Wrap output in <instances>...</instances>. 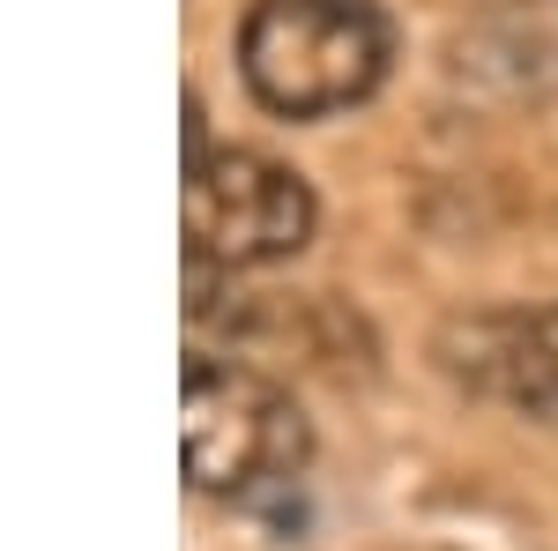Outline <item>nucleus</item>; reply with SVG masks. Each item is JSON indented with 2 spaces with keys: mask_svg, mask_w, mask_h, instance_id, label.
Listing matches in <instances>:
<instances>
[{
  "mask_svg": "<svg viewBox=\"0 0 558 551\" xmlns=\"http://www.w3.org/2000/svg\"><path fill=\"white\" fill-rule=\"evenodd\" d=\"M447 366L507 403L521 418L558 424V306H536V313H484L470 328L447 336Z\"/></svg>",
  "mask_w": 558,
  "mask_h": 551,
  "instance_id": "4",
  "label": "nucleus"
},
{
  "mask_svg": "<svg viewBox=\"0 0 558 551\" xmlns=\"http://www.w3.org/2000/svg\"><path fill=\"white\" fill-rule=\"evenodd\" d=\"M313 432H305L299 403L283 387L231 366V358H186L179 373V463L194 492L216 500H260L299 484Z\"/></svg>",
  "mask_w": 558,
  "mask_h": 551,
  "instance_id": "2",
  "label": "nucleus"
},
{
  "mask_svg": "<svg viewBox=\"0 0 558 551\" xmlns=\"http://www.w3.org/2000/svg\"><path fill=\"white\" fill-rule=\"evenodd\" d=\"M313 187L260 149H202L186 165V254L209 268H276L313 239Z\"/></svg>",
  "mask_w": 558,
  "mask_h": 551,
  "instance_id": "3",
  "label": "nucleus"
},
{
  "mask_svg": "<svg viewBox=\"0 0 558 551\" xmlns=\"http://www.w3.org/2000/svg\"><path fill=\"white\" fill-rule=\"evenodd\" d=\"M395 68L380 0H254L239 23V75L276 120H328L365 105Z\"/></svg>",
  "mask_w": 558,
  "mask_h": 551,
  "instance_id": "1",
  "label": "nucleus"
}]
</instances>
